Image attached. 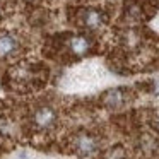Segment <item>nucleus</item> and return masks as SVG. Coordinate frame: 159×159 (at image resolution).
Here are the masks:
<instances>
[{
    "label": "nucleus",
    "mask_w": 159,
    "mask_h": 159,
    "mask_svg": "<svg viewBox=\"0 0 159 159\" xmlns=\"http://www.w3.org/2000/svg\"><path fill=\"white\" fill-rule=\"evenodd\" d=\"M103 101L108 108H120L127 101V91L125 89H110L103 96Z\"/></svg>",
    "instance_id": "nucleus-6"
},
{
    "label": "nucleus",
    "mask_w": 159,
    "mask_h": 159,
    "mask_svg": "<svg viewBox=\"0 0 159 159\" xmlns=\"http://www.w3.org/2000/svg\"><path fill=\"white\" fill-rule=\"evenodd\" d=\"M104 22V16L98 9H86L80 14V24L87 29H96Z\"/></svg>",
    "instance_id": "nucleus-4"
},
{
    "label": "nucleus",
    "mask_w": 159,
    "mask_h": 159,
    "mask_svg": "<svg viewBox=\"0 0 159 159\" xmlns=\"http://www.w3.org/2000/svg\"><path fill=\"white\" fill-rule=\"evenodd\" d=\"M67 45H69L70 55H75V57L87 55V53L91 52V48H93V41H91V38H87V36H84V34L69 36Z\"/></svg>",
    "instance_id": "nucleus-2"
},
{
    "label": "nucleus",
    "mask_w": 159,
    "mask_h": 159,
    "mask_svg": "<svg viewBox=\"0 0 159 159\" xmlns=\"http://www.w3.org/2000/svg\"><path fill=\"white\" fill-rule=\"evenodd\" d=\"M19 50V39L11 33H2L0 34V58L14 55Z\"/></svg>",
    "instance_id": "nucleus-5"
},
{
    "label": "nucleus",
    "mask_w": 159,
    "mask_h": 159,
    "mask_svg": "<svg viewBox=\"0 0 159 159\" xmlns=\"http://www.w3.org/2000/svg\"><path fill=\"white\" fill-rule=\"evenodd\" d=\"M33 121H34V125L38 128H41V130L50 128V127H53V123L57 121V111L53 110L52 106H48V104H43V106H39L38 110L34 111Z\"/></svg>",
    "instance_id": "nucleus-3"
},
{
    "label": "nucleus",
    "mask_w": 159,
    "mask_h": 159,
    "mask_svg": "<svg viewBox=\"0 0 159 159\" xmlns=\"http://www.w3.org/2000/svg\"><path fill=\"white\" fill-rule=\"evenodd\" d=\"M156 128H157V130H159V116L156 118Z\"/></svg>",
    "instance_id": "nucleus-8"
},
{
    "label": "nucleus",
    "mask_w": 159,
    "mask_h": 159,
    "mask_svg": "<svg viewBox=\"0 0 159 159\" xmlns=\"http://www.w3.org/2000/svg\"><path fill=\"white\" fill-rule=\"evenodd\" d=\"M152 93L159 94V80H154V82H152Z\"/></svg>",
    "instance_id": "nucleus-7"
},
{
    "label": "nucleus",
    "mask_w": 159,
    "mask_h": 159,
    "mask_svg": "<svg viewBox=\"0 0 159 159\" xmlns=\"http://www.w3.org/2000/svg\"><path fill=\"white\" fill-rule=\"evenodd\" d=\"M99 149V139L93 134L80 132L74 137V151L79 156H91Z\"/></svg>",
    "instance_id": "nucleus-1"
}]
</instances>
